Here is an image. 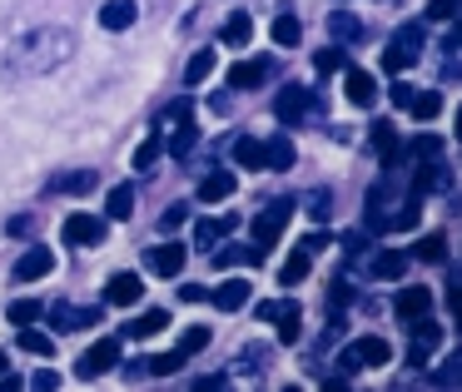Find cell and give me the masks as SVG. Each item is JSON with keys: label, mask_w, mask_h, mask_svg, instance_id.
<instances>
[{"label": "cell", "mask_w": 462, "mask_h": 392, "mask_svg": "<svg viewBox=\"0 0 462 392\" xmlns=\"http://www.w3.org/2000/svg\"><path fill=\"white\" fill-rule=\"evenodd\" d=\"M5 318H11L15 328H25V323H41V318H45V303H35V298H15L11 308H5Z\"/></svg>", "instance_id": "cell-37"}, {"label": "cell", "mask_w": 462, "mask_h": 392, "mask_svg": "<svg viewBox=\"0 0 462 392\" xmlns=\"http://www.w3.org/2000/svg\"><path fill=\"white\" fill-rule=\"evenodd\" d=\"M209 303H214L219 313H239L244 303H249V283H244V278H224L219 288L209 293Z\"/></svg>", "instance_id": "cell-20"}, {"label": "cell", "mask_w": 462, "mask_h": 392, "mask_svg": "<svg viewBox=\"0 0 462 392\" xmlns=\"http://www.w3.org/2000/svg\"><path fill=\"white\" fill-rule=\"evenodd\" d=\"M422 50H428V31H422L418 21L398 25V31H393V41H388V50H383V70H393V75L412 70V65L422 60Z\"/></svg>", "instance_id": "cell-3"}, {"label": "cell", "mask_w": 462, "mask_h": 392, "mask_svg": "<svg viewBox=\"0 0 462 392\" xmlns=\"http://www.w3.org/2000/svg\"><path fill=\"white\" fill-rule=\"evenodd\" d=\"M408 154H412V160H438V154H442V140H438V134H418V140L408 144Z\"/></svg>", "instance_id": "cell-45"}, {"label": "cell", "mask_w": 462, "mask_h": 392, "mask_svg": "<svg viewBox=\"0 0 462 392\" xmlns=\"http://www.w3.org/2000/svg\"><path fill=\"white\" fill-rule=\"evenodd\" d=\"M402 273H408V253H402V249H383L378 259H373V278H383V283H398Z\"/></svg>", "instance_id": "cell-26"}, {"label": "cell", "mask_w": 462, "mask_h": 392, "mask_svg": "<svg viewBox=\"0 0 462 392\" xmlns=\"http://www.w3.org/2000/svg\"><path fill=\"white\" fill-rule=\"evenodd\" d=\"M263 144V169H293V140L289 134H273V140H259Z\"/></svg>", "instance_id": "cell-24"}, {"label": "cell", "mask_w": 462, "mask_h": 392, "mask_svg": "<svg viewBox=\"0 0 462 392\" xmlns=\"http://www.w3.org/2000/svg\"><path fill=\"white\" fill-rule=\"evenodd\" d=\"M234 229H239L234 214H224V219H204L199 229H194V243H199V249H214V239H224V233H234Z\"/></svg>", "instance_id": "cell-31"}, {"label": "cell", "mask_w": 462, "mask_h": 392, "mask_svg": "<svg viewBox=\"0 0 462 392\" xmlns=\"http://www.w3.org/2000/svg\"><path fill=\"white\" fill-rule=\"evenodd\" d=\"M348 298H353V288L343 278H333V288H328V313H338V308H348Z\"/></svg>", "instance_id": "cell-49"}, {"label": "cell", "mask_w": 462, "mask_h": 392, "mask_svg": "<svg viewBox=\"0 0 462 392\" xmlns=\"http://www.w3.org/2000/svg\"><path fill=\"white\" fill-rule=\"evenodd\" d=\"M180 298H184V303H204V298H209V288H199V283H184Z\"/></svg>", "instance_id": "cell-55"}, {"label": "cell", "mask_w": 462, "mask_h": 392, "mask_svg": "<svg viewBox=\"0 0 462 392\" xmlns=\"http://www.w3.org/2000/svg\"><path fill=\"white\" fill-rule=\"evenodd\" d=\"M110 368H120V338H100L95 348H85L80 362H75V378H80V382H100Z\"/></svg>", "instance_id": "cell-7"}, {"label": "cell", "mask_w": 462, "mask_h": 392, "mask_svg": "<svg viewBox=\"0 0 462 392\" xmlns=\"http://www.w3.org/2000/svg\"><path fill=\"white\" fill-rule=\"evenodd\" d=\"M343 75H348V80H343V85H348V100L358 105V110H368V105L378 100V80H373L368 70H353V65Z\"/></svg>", "instance_id": "cell-22"}, {"label": "cell", "mask_w": 462, "mask_h": 392, "mask_svg": "<svg viewBox=\"0 0 462 392\" xmlns=\"http://www.w3.org/2000/svg\"><path fill=\"white\" fill-rule=\"evenodd\" d=\"M105 214H110V219H130L134 214V184H115V189L105 194Z\"/></svg>", "instance_id": "cell-32"}, {"label": "cell", "mask_w": 462, "mask_h": 392, "mask_svg": "<svg viewBox=\"0 0 462 392\" xmlns=\"http://www.w3.org/2000/svg\"><path fill=\"white\" fill-rule=\"evenodd\" d=\"M309 269H313V253H303V249H299V253H293V259L279 269V283H283V288H293V283L309 278Z\"/></svg>", "instance_id": "cell-36"}, {"label": "cell", "mask_w": 462, "mask_h": 392, "mask_svg": "<svg viewBox=\"0 0 462 392\" xmlns=\"http://www.w3.org/2000/svg\"><path fill=\"white\" fill-rule=\"evenodd\" d=\"M134 21H140V5H134V0H105V5H100V25H105V31H115V35L130 31Z\"/></svg>", "instance_id": "cell-16"}, {"label": "cell", "mask_w": 462, "mask_h": 392, "mask_svg": "<svg viewBox=\"0 0 462 392\" xmlns=\"http://www.w3.org/2000/svg\"><path fill=\"white\" fill-rule=\"evenodd\" d=\"M120 368H125V378H130V382H140L144 372H150V358H130V362H120Z\"/></svg>", "instance_id": "cell-51"}, {"label": "cell", "mask_w": 462, "mask_h": 392, "mask_svg": "<svg viewBox=\"0 0 462 392\" xmlns=\"http://www.w3.org/2000/svg\"><path fill=\"white\" fill-rule=\"evenodd\" d=\"M313 65H319V75H333V70H348V55H343V45H333V50L313 55Z\"/></svg>", "instance_id": "cell-43"}, {"label": "cell", "mask_w": 462, "mask_h": 392, "mask_svg": "<svg viewBox=\"0 0 462 392\" xmlns=\"http://www.w3.org/2000/svg\"><path fill=\"white\" fill-rule=\"evenodd\" d=\"M5 368H11V358H5V352H0V372H5Z\"/></svg>", "instance_id": "cell-56"}, {"label": "cell", "mask_w": 462, "mask_h": 392, "mask_svg": "<svg viewBox=\"0 0 462 392\" xmlns=\"http://www.w3.org/2000/svg\"><path fill=\"white\" fill-rule=\"evenodd\" d=\"M5 233H11V239H31V233H35V214H15V219L5 223Z\"/></svg>", "instance_id": "cell-48"}, {"label": "cell", "mask_w": 462, "mask_h": 392, "mask_svg": "<svg viewBox=\"0 0 462 392\" xmlns=\"http://www.w3.org/2000/svg\"><path fill=\"white\" fill-rule=\"evenodd\" d=\"M289 219H293V204H289V199H279V204H269V209L254 214V249H259L263 259H269V249L283 239Z\"/></svg>", "instance_id": "cell-5"}, {"label": "cell", "mask_w": 462, "mask_h": 392, "mask_svg": "<svg viewBox=\"0 0 462 392\" xmlns=\"http://www.w3.org/2000/svg\"><path fill=\"white\" fill-rule=\"evenodd\" d=\"M418 259L422 263H442L448 259V239H442V233H428V239L418 243Z\"/></svg>", "instance_id": "cell-44"}, {"label": "cell", "mask_w": 462, "mask_h": 392, "mask_svg": "<svg viewBox=\"0 0 462 392\" xmlns=\"http://www.w3.org/2000/svg\"><path fill=\"white\" fill-rule=\"evenodd\" d=\"M60 239L70 243V249H100L105 243V219L100 214H70V219L60 223Z\"/></svg>", "instance_id": "cell-8"}, {"label": "cell", "mask_w": 462, "mask_h": 392, "mask_svg": "<svg viewBox=\"0 0 462 392\" xmlns=\"http://www.w3.org/2000/svg\"><path fill=\"white\" fill-rule=\"evenodd\" d=\"M51 269H55V253L35 243V249H25L21 259H15L11 278H15V283H35V278H45V273H51Z\"/></svg>", "instance_id": "cell-10"}, {"label": "cell", "mask_w": 462, "mask_h": 392, "mask_svg": "<svg viewBox=\"0 0 462 392\" xmlns=\"http://www.w3.org/2000/svg\"><path fill=\"white\" fill-rule=\"evenodd\" d=\"M328 35L338 45H358L363 35H368V25H363L353 11H338V5H333V11H328Z\"/></svg>", "instance_id": "cell-15"}, {"label": "cell", "mask_w": 462, "mask_h": 392, "mask_svg": "<svg viewBox=\"0 0 462 392\" xmlns=\"http://www.w3.org/2000/svg\"><path fill=\"white\" fill-rule=\"evenodd\" d=\"M184 219H189V204H170V209L160 214V233H174Z\"/></svg>", "instance_id": "cell-46"}, {"label": "cell", "mask_w": 462, "mask_h": 392, "mask_svg": "<svg viewBox=\"0 0 462 392\" xmlns=\"http://www.w3.org/2000/svg\"><path fill=\"white\" fill-rule=\"evenodd\" d=\"M428 15H432V21H452V15H457V0H432Z\"/></svg>", "instance_id": "cell-50"}, {"label": "cell", "mask_w": 462, "mask_h": 392, "mask_svg": "<svg viewBox=\"0 0 462 392\" xmlns=\"http://www.w3.org/2000/svg\"><path fill=\"white\" fill-rule=\"evenodd\" d=\"M249 41H254V21H249V11H234L229 21H224V45H229V50H244Z\"/></svg>", "instance_id": "cell-29"}, {"label": "cell", "mask_w": 462, "mask_h": 392, "mask_svg": "<svg viewBox=\"0 0 462 392\" xmlns=\"http://www.w3.org/2000/svg\"><path fill=\"white\" fill-rule=\"evenodd\" d=\"M393 313H398L402 323L422 318V313H432V293H428V288H398V298H393Z\"/></svg>", "instance_id": "cell-17"}, {"label": "cell", "mask_w": 462, "mask_h": 392, "mask_svg": "<svg viewBox=\"0 0 462 392\" xmlns=\"http://www.w3.org/2000/svg\"><path fill=\"white\" fill-rule=\"evenodd\" d=\"M239 263H263V253L254 249V243H224V249L214 253V269H239Z\"/></svg>", "instance_id": "cell-27"}, {"label": "cell", "mask_w": 462, "mask_h": 392, "mask_svg": "<svg viewBox=\"0 0 462 392\" xmlns=\"http://www.w3.org/2000/svg\"><path fill=\"white\" fill-rule=\"evenodd\" d=\"M412 342L432 352V348H438V342H442V323H432L428 313H422V318H412Z\"/></svg>", "instance_id": "cell-39"}, {"label": "cell", "mask_w": 462, "mask_h": 392, "mask_svg": "<svg viewBox=\"0 0 462 392\" xmlns=\"http://www.w3.org/2000/svg\"><path fill=\"white\" fill-rule=\"evenodd\" d=\"M164 328H170V313H164V308H144V313H134V318L120 328V338L144 342V338H154V333H164Z\"/></svg>", "instance_id": "cell-12"}, {"label": "cell", "mask_w": 462, "mask_h": 392, "mask_svg": "<svg viewBox=\"0 0 462 392\" xmlns=\"http://www.w3.org/2000/svg\"><path fill=\"white\" fill-rule=\"evenodd\" d=\"M388 95H393V105H398V110H408V100H412V85H402V80H398Z\"/></svg>", "instance_id": "cell-54"}, {"label": "cell", "mask_w": 462, "mask_h": 392, "mask_svg": "<svg viewBox=\"0 0 462 392\" xmlns=\"http://www.w3.org/2000/svg\"><path fill=\"white\" fill-rule=\"evenodd\" d=\"M299 249H303V253H323V249H328V233H309Z\"/></svg>", "instance_id": "cell-52"}, {"label": "cell", "mask_w": 462, "mask_h": 392, "mask_svg": "<svg viewBox=\"0 0 462 392\" xmlns=\"http://www.w3.org/2000/svg\"><path fill=\"white\" fill-rule=\"evenodd\" d=\"M269 35H273V45H283V50H289V45H299V41H303V21H299L293 11H283V15H273Z\"/></svg>", "instance_id": "cell-28"}, {"label": "cell", "mask_w": 462, "mask_h": 392, "mask_svg": "<svg viewBox=\"0 0 462 392\" xmlns=\"http://www.w3.org/2000/svg\"><path fill=\"white\" fill-rule=\"evenodd\" d=\"M269 75H273V60H239V65H229L224 85H229V90H254V85H263Z\"/></svg>", "instance_id": "cell-13"}, {"label": "cell", "mask_w": 462, "mask_h": 392, "mask_svg": "<svg viewBox=\"0 0 462 392\" xmlns=\"http://www.w3.org/2000/svg\"><path fill=\"white\" fill-rule=\"evenodd\" d=\"M299 209L309 214L313 223H328V219H333V189H309V194L299 199Z\"/></svg>", "instance_id": "cell-30"}, {"label": "cell", "mask_w": 462, "mask_h": 392, "mask_svg": "<svg viewBox=\"0 0 462 392\" xmlns=\"http://www.w3.org/2000/svg\"><path fill=\"white\" fill-rule=\"evenodd\" d=\"M209 338H214V333L204 328V323H194V328L180 338V348H174V352H184V358H194V352H204V348H209Z\"/></svg>", "instance_id": "cell-41"}, {"label": "cell", "mask_w": 462, "mask_h": 392, "mask_svg": "<svg viewBox=\"0 0 462 392\" xmlns=\"http://www.w3.org/2000/svg\"><path fill=\"white\" fill-rule=\"evenodd\" d=\"M234 189H239V179H234L229 169H214V174H204V179H199V204H224Z\"/></svg>", "instance_id": "cell-21"}, {"label": "cell", "mask_w": 462, "mask_h": 392, "mask_svg": "<svg viewBox=\"0 0 462 392\" xmlns=\"http://www.w3.org/2000/svg\"><path fill=\"white\" fill-rule=\"evenodd\" d=\"M15 333H21V348L35 352V358H51V352H55V338H51V333H41L35 323H25V328H15Z\"/></svg>", "instance_id": "cell-35"}, {"label": "cell", "mask_w": 462, "mask_h": 392, "mask_svg": "<svg viewBox=\"0 0 462 392\" xmlns=\"http://www.w3.org/2000/svg\"><path fill=\"white\" fill-rule=\"evenodd\" d=\"M184 259H189V249H184V243H160V249H150L144 269H150L154 278H180Z\"/></svg>", "instance_id": "cell-9"}, {"label": "cell", "mask_w": 462, "mask_h": 392, "mask_svg": "<svg viewBox=\"0 0 462 392\" xmlns=\"http://www.w3.org/2000/svg\"><path fill=\"white\" fill-rule=\"evenodd\" d=\"M140 293H144V283H140V273H130V269L110 273V283H105V303H115V308L140 303Z\"/></svg>", "instance_id": "cell-11"}, {"label": "cell", "mask_w": 462, "mask_h": 392, "mask_svg": "<svg viewBox=\"0 0 462 392\" xmlns=\"http://www.w3.org/2000/svg\"><path fill=\"white\" fill-rule=\"evenodd\" d=\"M273 362V348L269 342H244L239 358H234V368L244 372V378H263V368Z\"/></svg>", "instance_id": "cell-18"}, {"label": "cell", "mask_w": 462, "mask_h": 392, "mask_svg": "<svg viewBox=\"0 0 462 392\" xmlns=\"http://www.w3.org/2000/svg\"><path fill=\"white\" fill-rule=\"evenodd\" d=\"M160 154H164V134L154 130L150 140H144L140 150H134V169H140V174H144V169H154V160H160Z\"/></svg>", "instance_id": "cell-40"}, {"label": "cell", "mask_w": 462, "mask_h": 392, "mask_svg": "<svg viewBox=\"0 0 462 392\" xmlns=\"http://www.w3.org/2000/svg\"><path fill=\"white\" fill-rule=\"evenodd\" d=\"M45 318H51L55 333H80V328H95V323H105V303H90V308H80V303H51L45 308Z\"/></svg>", "instance_id": "cell-6"}, {"label": "cell", "mask_w": 462, "mask_h": 392, "mask_svg": "<svg viewBox=\"0 0 462 392\" xmlns=\"http://www.w3.org/2000/svg\"><path fill=\"white\" fill-rule=\"evenodd\" d=\"M408 114H412V120H438V114H442V95H418V90H412V100H408Z\"/></svg>", "instance_id": "cell-38"}, {"label": "cell", "mask_w": 462, "mask_h": 392, "mask_svg": "<svg viewBox=\"0 0 462 392\" xmlns=\"http://www.w3.org/2000/svg\"><path fill=\"white\" fill-rule=\"evenodd\" d=\"M368 140H373V150H378L383 164H398V160H402V144H398V130H393V120H378V124L368 130Z\"/></svg>", "instance_id": "cell-19"}, {"label": "cell", "mask_w": 462, "mask_h": 392, "mask_svg": "<svg viewBox=\"0 0 462 392\" xmlns=\"http://www.w3.org/2000/svg\"><path fill=\"white\" fill-rule=\"evenodd\" d=\"M75 31L70 25H35V31L15 35L11 45H5V55H0V75L5 80H41V75H55L60 65H70L75 55Z\"/></svg>", "instance_id": "cell-1"}, {"label": "cell", "mask_w": 462, "mask_h": 392, "mask_svg": "<svg viewBox=\"0 0 462 392\" xmlns=\"http://www.w3.org/2000/svg\"><path fill=\"white\" fill-rule=\"evenodd\" d=\"M313 114H323V95L309 90V85H283L279 100H273V120H279L283 130H299Z\"/></svg>", "instance_id": "cell-2"}, {"label": "cell", "mask_w": 462, "mask_h": 392, "mask_svg": "<svg viewBox=\"0 0 462 392\" xmlns=\"http://www.w3.org/2000/svg\"><path fill=\"white\" fill-rule=\"evenodd\" d=\"M194 144H199V124H194V114H180V130H174L170 140H164V150H170L174 160H184V154H189Z\"/></svg>", "instance_id": "cell-25"}, {"label": "cell", "mask_w": 462, "mask_h": 392, "mask_svg": "<svg viewBox=\"0 0 462 392\" xmlns=\"http://www.w3.org/2000/svg\"><path fill=\"white\" fill-rule=\"evenodd\" d=\"M269 323H279V342H283V348H293V342L303 338V308L293 298H279V308H273Z\"/></svg>", "instance_id": "cell-14"}, {"label": "cell", "mask_w": 462, "mask_h": 392, "mask_svg": "<svg viewBox=\"0 0 462 392\" xmlns=\"http://www.w3.org/2000/svg\"><path fill=\"white\" fill-rule=\"evenodd\" d=\"M234 164H239V169H263V144L254 140V134L234 140Z\"/></svg>", "instance_id": "cell-33"}, {"label": "cell", "mask_w": 462, "mask_h": 392, "mask_svg": "<svg viewBox=\"0 0 462 392\" xmlns=\"http://www.w3.org/2000/svg\"><path fill=\"white\" fill-rule=\"evenodd\" d=\"M388 362H393V342L378 338V333H368V338H353L348 348L338 352L333 368L338 372H363V368H388Z\"/></svg>", "instance_id": "cell-4"}, {"label": "cell", "mask_w": 462, "mask_h": 392, "mask_svg": "<svg viewBox=\"0 0 462 392\" xmlns=\"http://www.w3.org/2000/svg\"><path fill=\"white\" fill-rule=\"evenodd\" d=\"M214 60H219L214 50H199V55H194V60L184 65V90H194V85L209 80V75H214Z\"/></svg>", "instance_id": "cell-34"}, {"label": "cell", "mask_w": 462, "mask_h": 392, "mask_svg": "<svg viewBox=\"0 0 462 392\" xmlns=\"http://www.w3.org/2000/svg\"><path fill=\"white\" fill-rule=\"evenodd\" d=\"M95 184H100V174H95V169H70V174H55L45 189H51V194H90Z\"/></svg>", "instance_id": "cell-23"}, {"label": "cell", "mask_w": 462, "mask_h": 392, "mask_svg": "<svg viewBox=\"0 0 462 392\" xmlns=\"http://www.w3.org/2000/svg\"><path fill=\"white\" fill-rule=\"evenodd\" d=\"M31 387H41V392H51V387H60V378H55V372H51V368H45V372H35V378H31Z\"/></svg>", "instance_id": "cell-53"}, {"label": "cell", "mask_w": 462, "mask_h": 392, "mask_svg": "<svg viewBox=\"0 0 462 392\" xmlns=\"http://www.w3.org/2000/svg\"><path fill=\"white\" fill-rule=\"evenodd\" d=\"M418 219H422V199H408L398 214H388V229H418Z\"/></svg>", "instance_id": "cell-42"}, {"label": "cell", "mask_w": 462, "mask_h": 392, "mask_svg": "<svg viewBox=\"0 0 462 392\" xmlns=\"http://www.w3.org/2000/svg\"><path fill=\"white\" fill-rule=\"evenodd\" d=\"M184 352H164V358H150V372H160V378H170V372H180L184 368Z\"/></svg>", "instance_id": "cell-47"}]
</instances>
